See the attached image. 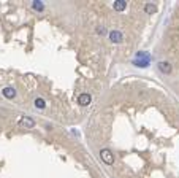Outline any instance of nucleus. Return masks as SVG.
Returning a JSON list of instances; mask_svg holds the SVG:
<instances>
[{"instance_id": "nucleus-1", "label": "nucleus", "mask_w": 179, "mask_h": 178, "mask_svg": "<svg viewBox=\"0 0 179 178\" xmlns=\"http://www.w3.org/2000/svg\"><path fill=\"white\" fill-rule=\"evenodd\" d=\"M100 158H102V161L108 165L114 164V154L111 153V149H108V148H103L102 151H100Z\"/></svg>"}, {"instance_id": "nucleus-2", "label": "nucleus", "mask_w": 179, "mask_h": 178, "mask_svg": "<svg viewBox=\"0 0 179 178\" xmlns=\"http://www.w3.org/2000/svg\"><path fill=\"white\" fill-rule=\"evenodd\" d=\"M109 38H111L113 43H121L124 40V35H122L119 30H113V32H109Z\"/></svg>"}, {"instance_id": "nucleus-3", "label": "nucleus", "mask_w": 179, "mask_h": 178, "mask_svg": "<svg viewBox=\"0 0 179 178\" xmlns=\"http://www.w3.org/2000/svg\"><path fill=\"white\" fill-rule=\"evenodd\" d=\"M91 100H92V97L89 96V94H79V97H78V103L82 105V107H86V105L91 103Z\"/></svg>"}, {"instance_id": "nucleus-4", "label": "nucleus", "mask_w": 179, "mask_h": 178, "mask_svg": "<svg viewBox=\"0 0 179 178\" xmlns=\"http://www.w3.org/2000/svg\"><path fill=\"white\" fill-rule=\"evenodd\" d=\"M2 94H3V97H7V99H14L16 97V89L8 86V87H5L2 91Z\"/></svg>"}, {"instance_id": "nucleus-5", "label": "nucleus", "mask_w": 179, "mask_h": 178, "mask_svg": "<svg viewBox=\"0 0 179 178\" xmlns=\"http://www.w3.org/2000/svg\"><path fill=\"white\" fill-rule=\"evenodd\" d=\"M159 69H160V72H163V73H166V75H170L171 73V64L170 62H159Z\"/></svg>"}, {"instance_id": "nucleus-6", "label": "nucleus", "mask_w": 179, "mask_h": 178, "mask_svg": "<svg viewBox=\"0 0 179 178\" xmlns=\"http://www.w3.org/2000/svg\"><path fill=\"white\" fill-rule=\"evenodd\" d=\"M21 124H22V126H25L27 129H32V127L35 126V121H33L32 118H29V116H24V118L21 119Z\"/></svg>"}, {"instance_id": "nucleus-7", "label": "nucleus", "mask_w": 179, "mask_h": 178, "mask_svg": "<svg viewBox=\"0 0 179 178\" xmlns=\"http://www.w3.org/2000/svg\"><path fill=\"white\" fill-rule=\"evenodd\" d=\"M125 7H127L125 0H116V2H114V10L116 11H124Z\"/></svg>"}, {"instance_id": "nucleus-8", "label": "nucleus", "mask_w": 179, "mask_h": 178, "mask_svg": "<svg viewBox=\"0 0 179 178\" xmlns=\"http://www.w3.org/2000/svg\"><path fill=\"white\" fill-rule=\"evenodd\" d=\"M151 60H146V59H135L133 60V64H135L136 67H141V69H146V67L149 65Z\"/></svg>"}, {"instance_id": "nucleus-9", "label": "nucleus", "mask_w": 179, "mask_h": 178, "mask_svg": "<svg viewBox=\"0 0 179 178\" xmlns=\"http://www.w3.org/2000/svg\"><path fill=\"white\" fill-rule=\"evenodd\" d=\"M144 11H146L148 14H152V13H155V11H157V8H155V5H152V3H148L146 7H144Z\"/></svg>"}, {"instance_id": "nucleus-10", "label": "nucleus", "mask_w": 179, "mask_h": 178, "mask_svg": "<svg viewBox=\"0 0 179 178\" xmlns=\"http://www.w3.org/2000/svg\"><path fill=\"white\" fill-rule=\"evenodd\" d=\"M136 59H146V60H151V56H149L146 51H139V53H136Z\"/></svg>"}, {"instance_id": "nucleus-11", "label": "nucleus", "mask_w": 179, "mask_h": 178, "mask_svg": "<svg viewBox=\"0 0 179 178\" xmlns=\"http://www.w3.org/2000/svg\"><path fill=\"white\" fill-rule=\"evenodd\" d=\"M33 103H35V107H37V108H44V107H46L44 100H43V99H40V97L35 99V102H33Z\"/></svg>"}, {"instance_id": "nucleus-12", "label": "nucleus", "mask_w": 179, "mask_h": 178, "mask_svg": "<svg viewBox=\"0 0 179 178\" xmlns=\"http://www.w3.org/2000/svg\"><path fill=\"white\" fill-rule=\"evenodd\" d=\"M32 7L35 8V10H38V11H43V10H44V5H43L41 2H38V0H35V2L32 3Z\"/></svg>"}, {"instance_id": "nucleus-13", "label": "nucleus", "mask_w": 179, "mask_h": 178, "mask_svg": "<svg viewBox=\"0 0 179 178\" xmlns=\"http://www.w3.org/2000/svg\"><path fill=\"white\" fill-rule=\"evenodd\" d=\"M97 32L100 33V35H105V33H106V29H105L103 26H100V27H97Z\"/></svg>"}]
</instances>
